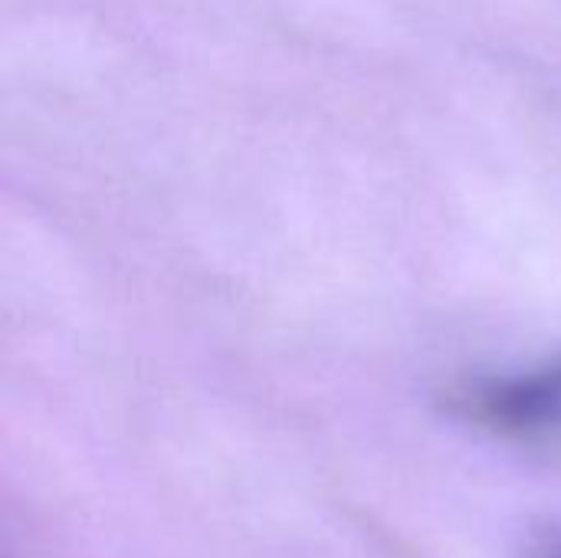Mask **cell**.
Instances as JSON below:
<instances>
[{
    "mask_svg": "<svg viewBox=\"0 0 561 558\" xmlns=\"http://www.w3.org/2000/svg\"><path fill=\"white\" fill-rule=\"evenodd\" d=\"M447 408L493 437L561 447V355L519 372L467 378L450 388Z\"/></svg>",
    "mask_w": 561,
    "mask_h": 558,
    "instance_id": "6da1fadb",
    "label": "cell"
},
{
    "mask_svg": "<svg viewBox=\"0 0 561 558\" xmlns=\"http://www.w3.org/2000/svg\"><path fill=\"white\" fill-rule=\"evenodd\" d=\"M523 558H561V526H549V529L536 533Z\"/></svg>",
    "mask_w": 561,
    "mask_h": 558,
    "instance_id": "7a4b0ae2",
    "label": "cell"
}]
</instances>
